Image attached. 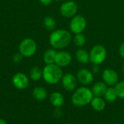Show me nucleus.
I'll return each instance as SVG.
<instances>
[{
    "mask_svg": "<svg viewBox=\"0 0 124 124\" xmlns=\"http://www.w3.org/2000/svg\"><path fill=\"white\" fill-rule=\"evenodd\" d=\"M50 103L54 108H61L65 102V98L62 93L58 92H54L52 93L49 96Z\"/></svg>",
    "mask_w": 124,
    "mask_h": 124,
    "instance_id": "nucleus-14",
    "label": "nucleus"
},
{
    "mask_svg": "<svg viewBox=\"0 0 124 124\" xmlns=\"http://www.w3.org/2000/svg\"><path fill=\"white\" fill-rule=\"evenodd\" d=\"M49 43L54 49H64L67 47L72 41L70 32L65 29L53 31L49 36Z\"/></svg>",
    "mask_w": 124,
    "mask_h": 124,
    "instance_id": "nucleus-1",
    "label": "nucleus"
},
{
    "mask_svg": "<svg viewBox=\"0 0 124 124\" xmlns=\"http://www.w3.org/2000/svg\"><path fill=\"white\" fill-rule=\"evenodd\" d=\"M119 54L124 59V42H123L119 46Z\"/></svg>",
    "mask_w": 124,
    "mask_h": 124,
    "instance_id": "nucleus-27",
    "label": "nucleus"
},
{
    "mask_svg": "<svg viewBox=\"0 0 124 124\" xmlns=\"http://www.w3.org/2000/svg\"><path fill=\"white\" fill-rule=\"evenodd\" d=\"M94 97L92 89L86 86L77 88L71 97V102L76 107H84L91 103Z\"/></svg>",
    "mask_w": 124,
    "mask_h": 124,
    "instance_id": "nucleus-2",
    "label": "nucleus"
},
{
    "mask_svg": "<svg viewBox=\"0 0 124 124\" xmlns=\"http://www.w3.org/2000/svg\"><path fill=\"white\" fill-rule=\"evenodd\" d=\"M56 1H68V0H56Z\"/></svg>",
    "mask_w": 124,
    "mask_h": 124,
    "instance_id": "nucleus-31",
    "label": "nucleus"
},
{
    "mask_svg": "<svg viewBox=\"0 0 124 124\" xmlns=\"http://www.w3.org/2000/svg\"><path fill=\"white\" fill-rule=\"evenodd\" d=\"M43 24L47 31H53L56 28V20L52 16H46L44 17Z\"/></svg>",
    "mask_w": 124,
    "mask_h": 124,
    "instance_id": "nucleus-20",
    "label": "nucleus"
},
{
    "mask_svg": "<svg viewBox=\"0 0 124 124\" xmlns=\"http://www.w3.org/2000/svg\"><path fill=\"white\" fill-rule=\"evenodd\" d=\"M32 95L36 100L39 101H44V100L46 99L48 96V93L45 88L42 86H37L33 89Z\"/></svg>",
    "mask_w": 124,
    "mask_h": 124,
    "instance_id": "nucleus-17",
    "label": "nucleus"
},
{
    "mask_svg": "<svg viewBox=\"0 0 124 124\" xmlns=\"http://www.w3.org/2000/svg\"><path fill=\"white\" fill-rule=\"evenodd\" d=\"M103 97L106 102H110V103H112V102H114L115 101H116V100L118 97L116 91L115 89V87H113V86L108 87L105 94H104Z\"/></svg>",
    "mask_w": 124,
    "mask_h": 124,
    "instance_id": "nucleus-19",
    "label": "nucleus"
},
{
    "mask_svg": "<svg viewBox=\"0 0 124 124\" xmlns=\"http://www.w3.org/2000/svg\"><path fill=\"white\" fill-rule=\"evenodd\" d=\"M23 57V56L20 53H19V54H15L14 55V57H13V60H14L15 62L18 63V62H20L22 60Z\"/></svg>",
    "mask_w": 124,
    "mask_h": 124,
    "instance_id": "nucleus-25",
    "label": "nucleus"
},
{
    "mask_svg": "<svg viewBox=\"0 0 124 124\" xmlns=\"http://www.w3.org/2000/svg\"><path fill=\"white\" fill-rule=\"evenodd\" d=\"M62 112L60 109V108H55L54 110L53 111V116L57 118H59L62 116Z\"/></svg>",
    "mask_w": 124,
    "mask_h": 124,
    "instance_id": "nucleus-24",
    "label": "nucleus"
},
{
    "mask_svg": "<svg viewBox=\"0 0 124 124\" xmlns=\"http://www.w3.org/2000/svg\"><path fill=\"white\" fill-rule=\"evenodd\" d=\"M53 1H54V0H39V1H40L42 4L46 5V6L49 5Z\"/></svg>",
    "mask_w": 124,
    "mask_h": 124,
    "instance_id": "nucleus-28",
    "label": "nucleus"
},
{
    "mask_svg": "<svg viewBox=\"0 0 124 124\" xmlns=\"http://www.w3.org/2000/svg\"><path fill=\"white\" fill-rule=\"evenodd\" d=\"M86 20L81 15H76L71 18L69 24V28L70 32L74 34L82 33L86 28Z\"/></svg>",
    "mask_w": 124,
    "mask_h": 124,
    "instance_id": "nucleus-6",
    "label": "nucleus"
},
{
    "mask_svg": "<svg viewBox=\"0 0 124 124\" xmlns=\"http://www.w3.org/2000/svg\"><path fill=\"white\" fill-rule=\"evenodd\" d=\"M78 81L84 86H88L94 81V74L92 70L86 68L80 69L76 73Z\"/></svg>",
    "mask_w": 124,
    "mask_h": 124,
    "instance_id": "nucleus-9",
    "label": "nucleus"
},
{
    "mask_svg": "<svg viewBox=\"0 0 124 124\" xmlns=\"http://www.w3.org/2000/svg\"><path fill=\"white\" fill-rule=\"evenodd\" d=\"M73 41L74 44L78 47H82L86 44V37L83 33H77L75 34Z\"/></svg>",
    "mask_w": 124,
    "mask_h": 124,
    "instance_id": "nucleus-22",
    "label": "nucleus"
},
{
    "mask_svg": "<svg viewBox=\"0 0 124 124\" xmlns=\"http://www.w3.org/2000/svg\"><path fill=\"white\" fill-rule=\"evenodd\" d=\"M63 88L68 92H74L77 89L78 80L76 76L68 73L62 76L61 79Z\"/></svg>",
    "mask_w": 124,
    "mask_h": 124,
    "instance_id": "nucleus-8",
    "label": "nucleus"
},
{
    "mask_svg": "<svg viewBox=\"0 0 124 124\" xmlns=\"http://www.w3.org/2000/svg\"><path fill=\"white\" fill-rule=\"evenodd\" d=\"M122 70H123V73H124V64L123 65V67H122Z\"/></svg>",
    "mask_w": 124,
    "mask_h": 124,
    "instance_id": "nucleus-30",
    "label": "nucleus"
},
{
    "mask_svg": "<svg viewBox=\"0 0 124 124\" xmlns=\"http://www.w3.org/2000/svg\"><path fill=\"white\" fill-rule=\"evenodd\" d=\"M108 88V86L104 81H98L93 85L92 88V92L93 93L94 97H103Z\"/></svg>",
    "mask_w": 124,
    "mask_h": 124,
    "instance_id": "nucleus-13",
    "label": "nucleus"
},
{
    "mask_svg": "<svg viewBox=\"0 0 124 124\" xmlns=\"http://www.w3.org/2000/svg\"><path fill=\"white\" fill-rule=\"evenodd\" d=\"M72 62L71 54L66 51H60L57 52L55 58V64L60 68H64L70 64Z\"/></svg>",
    "mask_w": 124,
    "mask_h": 124,
    "instance_id": "nucleus-12",
    "label": "nucleus"
},
{
    "mask_svg": "<svg viewBox=\"0 0 124 124\" xmlns=\"http://www.w3.org/2000/svg\"><path fill=\"white\" fill-rule=\"evenodd\" d=\"M37 49V45L36 41L31 38L23 39L19 45V52L23 56L30 57L33 56Z\"/></svg>",
    "mask_w": 124,
    "mask_h": 124,
    "instance_id": "nucleus-5",
    "label": "nucleus"
},
{
    "mask_svg": "<svg viewBox=\"0 0 124 124\" xmlns=\"http://www.w3.org/2000/svg\"><path fill=\"white\" fill-rule=\"evenodd\" d=\"M43 70L41 69L39 66H34L31 69L30 71V78L34 81H37L42 78Z\"/></svg>",
    "mask_w": 124,
    "mask_h": 124,
    "instance_id": "nucleus-21",
    "label": "nucleus"
},
{
    "mask_svg": "<svg viewBox=\"0 0 124 124\" xmlns=\"http://www.w3.org/2000/svg\"><path fill=\"white\" fill-rule=\"evenodd\" d=\"M107 57V49L102 44L94 45L89 52V59L92 64L100 65Z\"/></svg>",
    "mask_w": 124,
    "mask_h": 124,
    "instance_id": "nucleus-4",
    "label": "nucleus"
},
{
    "mask_svg": "<svg viewBox=\"0 0 124 124\" xmlns=\"http://www.w3.org/2000/svg\"><path fill=\"white\" fill-rule=\"evenodd\" d=\"M57 52L54 49H49L46 51H45L43 56V60L44 62L46 63V65L53 64L55 62Z\"/></svg>",
    "mask_w": 124,
    "mask_h": 124,
    "instance_id": "nucleus-18",
    "label": "nucleus"
},
{
    "mask_svg": "<svg viewBox=\"0 0 124 124\" xmlns=\"http://www.w3.org/2000/svg\"><path fill=\"white\" fill-rule=\"evenodd\" d=\"M0 124H7V122L3 118H0Z\"/></svg>",
    "mask_w": 124,
    "mask_h": 124,
    "instance_id": "nucleus-29",
    "label": "nucleus"
},
{
    "mask_svg": "<svg viewBox=\"0 0 124 124\" xmlns=\"http://www.w3.org/2000/svg\"><path fill=\"white\" fill-rule=\"evenodd\" d=\"M114 87L118 94V97L121 100H124V81H118L114 86Z\"/></svg>",
    "mask_w": 124,
    "mask_h": 124,
    "instance_id": "nucleus-23",
    "label": "nucleus"
},
{
    "mask_svg": "<svg viewBox=\"0 0 124 124\" xmlns=\"http://www.w3.org/2000/svg\"><path fill=\"white\" fill-rule=\"evenodd\" d=\"M90 105L94 110L97 112H101L106 108V101L102 97H94Z\"/></svg>",
    "mask_w": 124,
    "mask_h": 124,
    "instance_id": "nucleus-15",
    "label": "nucleus"
},
{
    "mask_svg": "<svg viewBox=\"0 0 124 124\" xmlns=\"http://www.w3.org/2000/svg\"><path fill=\"white\" fill-rule=\"evenodd\" d=\"M12 84L17 89H25L29 85V79L28 76L23 73H15L12 79Z\"/></svg>",
    "mask_w": 124,
    "mask_h": 124,
    "instance_id": "nucleus-11",
    "label": "nucleus"
},
{
    "mask_svg": "<svg viewBox=\"0 0 124 124\" xmlns=\"http://www.w3.org/2000/svg\"><path fill=\"white\" fill-rule=\"evenodd\" d=\"M102 77L103 81L108 86H113L118 82V75L116 70L112 68H106L102 71Z\"/></svg>",
    "mask_w": 124,
    "mask_h": 124,
    "instance_id": "nucleus-10",
    "label": "nucleus"
},
{
    "mask_svg": "<svg viewBox=\"0 0 124 124\" xmlns=\"http://www.w3.org/2000/svg\"><path fill=\"white\" fill-rule=\"evenodd\" d=\"M63 73L60 67H59L55 63L46 65L43 68L42 78L44 81L49 84H56L59 83L62 78Z\"/></svg>",
    "mask_w": 124,
    "mask_h": 124,
    "instance_id": "nucleus-3",
    "label": "nucleus"
},
{
    "mask_svg": "<svg viewBox=\"0 0 124 124\" xmlns=\"http://www.w3.org/2000/svg\"><path fill=\"white\" fill-rule=\"evenodd\" d=\"M76 58L81 64H87L90 62L89 52L83 48H80L76 52Z\"/></svg>",
    "mask_w": 124,
    "mask_h": 124,
    "instance_id": "nucleus-16",
    "label": "nucleus"
},
{
    "mask_svg": "<svg viewBox=\"0 0 124 124\" xmlns=\"http://www.w3.org/2000/svg\"><path fill=\"white\" fill-rule=\"evenodd\" d=\"M100 65H96V64H93V66L92 68V72L93 73H96L97 74L98 73H100Z\"/></svg>",
    "mask_w": 124,
    "mask_h": 124,
    "instance_id": "nucleus-26",
    "label": "nucleus"
},
{
    "mask_svg": "<svg viewBox=\"0 0 124 124\" xmlns=\"http://www.w3.org/2000/svg\"><path fill=\"white\" fill-rule=\"evenodd\" d=\"M78 12L77 4L70 0L65 1L63 2L60 7V13L61 15L66 18H72L74 17Z\"/></svg>",
    "mask_w": 124,
    "mask_h": 124,
    "instance_id": "nucleus-7",
    "label": "nucleus"
}]
</instances>
